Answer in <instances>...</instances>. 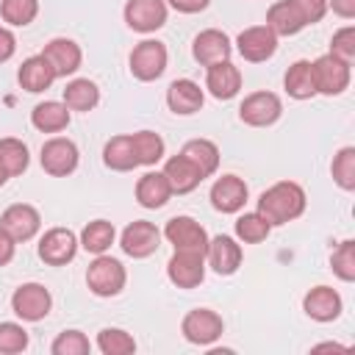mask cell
<instances>
[{"label": "cell", "mask_w": 355, "mask_h": 355, "mask_svg": "<svg viewBox=\"0 0 355 355\" xmlns=\"http://www.w3.org/2000/svg\"><path fill=\"white\" fill-rule=\"evenodd\" d=\"M305 211V191L294 180H280L258 197V214L272 225H286Z\"/></svg>", "instance_id": "6da1fadb"}, {"label": "cell", "mask_w": 355, "mask_h": 355, "mask_svg": "<svg viewBox=\"0 0 355 355\" xmlns=\"http://www.w3.org/2000/svg\"><path fill=\"white\" fill-rule=\"evenodd\" d=\"M125 280H128L125 266H122L116 258L105 255V252L97 255V258L89 263V269H86V286H89V291L97 294V297H116V294L125 288Z\"/></svg>", "instance_id": "7a4b0ae2"}, {"label": "cell", "mask_w": 355, "mask_h": 355, "mask_svg": "<svg viewBox=\"0 0 355 355\" xmlns=\"http://www.w3.org/2000/svg\"><path fill=\"white\" fill-rule=\"evenodd\" d=\"M349 67L352 64H347V61H341V58H336V55H319L313 64H311V69H313V83H316V94H327V97H333V94H341L347 86H349V78H352V72H349Z\"/></svg>", "instance_id": "3957f363"}, {"label": "cell", "mask_w": 355, "mask_h": 355, "mask_svg": "<svg viewBox=\"0 0 355 355\" xmlns=\"http://www.w3.org/2000/svg\"><path fill=\"white\" fill-rule=\"evenodd\" d=\"M53 308V297L42 283H22L11 294V311L22 322H42Z\"/></svg>", "instance_id": "277c9868"}, {"label": "cell", "mask_w": 355, "mask_h": 355, "mask_svg": "<svg viewBox=\"0 0 355 355\" xmlns=\"http://www.w3.org/2000/svg\"><path fill=\"white\" fill-rule=\"evenodd\" d=\"M180 330H183V338H186V341H191V344H197V347H208V344H214V341L222 336L225 322H222V316H219L216 311H211V308H194V311H189V313L183 316Z\"/></svg>", "instance_id": "5b68a950"}, {"label": "cell", "mask_w": 355, "mask_h": 355, "mask_svg": "<svg viewBox=\"0 0 355 355\" xmlns=\"http://www.w3.org/2000/svg\"><path fill=\"white\" fill-rule=\"evenodd\" d=\"M166 69V47L158 39H144L130 53V72L136 80H155Z\"/></svg>", "instance_id": "8992f818"}, {"label": "cell", "mask_w": 355, "mask_h": 355, "mask_svg": "<svg viewBox=\"0 0 355 355\" xmlns=\"http://www.w3.org/2000/svg\"><path fill=\"white\" fill-rule=\"evenodd\" d=\"M78 158H80V155H78L75 141H72V139H64V136L47 139V141L42 144V155H39L42 169H44L47 175H53V178H67L69 172H75Z\"/></svg>", "instance_id": "52a82bcc"}, {"label": "cell", "mask_w": 355, "mask_h": 355, "mask_svg": "<svg viewBox=\"0 0 355 355\" xmlns=\"http://www.w3.org/2000/svg\"><path fill=\"white\" fill-rule=\"evenodd\" d=\"M164 236L175 250H183V252L205 255V250H208V233L191 216H172L164 227Z\"/></svg>", "instance_id": "ba28073f"}, {"label": "cell", "mask_w": 355, "mask_h": 355, "mask_svg": "<svg viewBox=\"0 0 355 355\" xmlns=\"http://www.w3.org/2000/svg\"><path fill=\"white\" fill-rule=\"evenodd\" d=\"M283 114V103L275 92H252L244 97V103L239 105V116L241 122L252 125V128H266L275 125Z\"/></svg>", "instance_id": "9c48e42d"}, {"label": "cell", "mask_w": 355, "mask_h": 355, "mask_svg": "<svg viewBox=\"0 0 355 355\" xmlns=\"http://www.w3.org/2000/svg\"><path fill=\"white\" fill-rule=\"evenodd\" d=\"M80 241L69 227H50L39 241V258L50 266H64L75 258Z\"/></svg>", "instance_id": "30bf717a"}, {"label": "cell", "mask_w": 355, "mask_h": 355, "mask_svg": "<svg viewBox=\"0 0 355 355\" xmlns=\"http://www.w3.org/2000/svg\"><path fill=\"white\" fill-rule=\"evenodd\" d=\"M119 247H122V252L130 255V258H147V255H153V252L161 247V230H158L153 222L136 219V222H130V225L122 230Z\"/></svg>", "instance_id": "8fae6325"}, {"label": "cell", "mask_w": 355, "mask_h": 355, "mask_svg": "<svg viewBox=\"0 0 355 355\" xmlns=\"http://www.w3.org/2000/svg\"><path fill=\"white\" fill-rule=\"evenodd\" d=\"M125 22L136 33H153L166 22V3L164 0H128L125 3Z\"/></svg>", "instance_id": "7c38bea8"}, {"label": "cell", "mask_w": 355, "mask_h": 355, "mask_svg": "<svg viewBox=\"0 0 355 355\" xmlns=\"http://www.w3.org/2000/svg\"><path fill=\"white\" fill-rule=\"evenodd\" d=\"M0 227H3L14 241H28V239H33V236L39 233L42 216H39V211H36L33 205H28V202H14V205H8V208L3 211Z\"/></svg>", "instance_id": "4fadbf2b"}, {"label": "cell", "mask_w": 355, "mask_h": 355, "mask_svg": "<svg viewBox=\"0 0 355 355\" xmlns=\"http://www.w3.org/2000/svg\"><path fill=\"white\" fill-rule=\"evenodd\" d=\"M236 47L241 53L244 61H252V64H261L266 58L275 55L277 50V36L266 28V25H252V28H244L236 39Z\"/></svg>", "instance_id": "5bb4252c"}, {"label": "cell", "mask_w": 355, "mask_h": 355, "mask_svg": "<svg viewBox=\"0 0 355 355\" xmlns=\"http://www.w3.org/2000/svg\"><path fill=\"white\" fill-rule=\"evenodd\" d=\"M166 277L178 288H194V286H200L202 277H205V255L175 250V255L166 263Z\"/></svg>", "instance_id": "9a60e30c"}, {"label": "cell", "mask_w": 355, "mask_h": 355, "mask_svg": "<svg viewBox=\"0 0 355 355\" xmlns=\"http://www.w3.org/2000/svg\"><path fill=\"white\" fill-rule=\"evenodd\" d=\"M230 53H233V44H230L227 33H222L216 28H208V31H202V33L194 36L191 55L202 67H214L219 61H230Z\"/></svg>", "instance_id": "2e32d148"}, {"label": "cell", "mask_w": 355, "mask_h": 355, "mask_svg": "<svg viewBox=\"0 0 355 355\" xmlns=\"http://www.w3.org/2000/svg\"><path fill=\"white\" fill-rule=\"evenodd\" d=\"M247 194H250V191H247V183H244L241 178H236V175H222V178H216L214 186H211V205H214L216 211H222V214H236V211L244 208Z\"/></svg>", "instance_id": "e0dca14e"}, {"label": "cell", "mask_w": 355, "mask_h": 355, "mask_svg": "<svg viewBox=\"0 0 355 355\" xmlns=\"http://www.w3.org/2000/svg\"><path fill=\"white\" fill-rule=\"evenodd\" d=\"M42 55L53 67L55 78L75 75L80 69V61H83V53H80V47L72 39H53V42H47L44 50H42Z\"/></svg>", "instance_id": "ac0fdd59"}, {"label": "cell", "mask_w": 355, "mask_h": 355, "mask_svg": "<svg viewBox=\"0 0 355 355\" xmlns=\"http://www.w3.org/2000/svg\"><path fill=\"white\" fill-rule=\"evenodd\" d=\"M208 263L216 275H233L239 266H241V247L236 239L230 236H214L208 239Z\"/></svg>", "instance_id": "d6986e66"}, {"label": "cell", "mask_w": 355, "mask_h": 355, "mask_svg": "<svg viewBox=\"0 0 355 355\" xmlns=\"http://www.w3.org/2000/svg\"><path fill=\"white\" fill-rule=\"evenodd\" d=\"M302 308L313 322H333L341 316V297L330 286H316L305 294Z\"/></svg>", "instance_id": "ffe728a7"}, {"label": "cell", "mask_w": 355, "mask_h": 355, "mask_svg": "<svg viewBox=\"0 0 355 355\" xmlns=\"http://www.w3.org/2000/svg\"><path fill=\"white\" fill-rule=\"evenodd\" d=\"M202 100H205V94H202L200 83H194L189 78H178L166 89V105L175 114H180V116H189V114L200 111L202 108Z\"/></svg>", "instance_id": "44dd1931"}, {"label": "cell", "mask_w": 355, "mask_h": 355, "mask_svg": "<svg viewBox=\"0 0 355 355\" xmlns=\"http://www.w3.org/2000/svg\"><path fill=\"white\" fill-rule=\"evenodd\" d=\"M205 89H208L216 100H230V97H236L239 89H241V72H239V67L230 64V61H219V64L208 67Z\"/></svg>", "instance_id": "7402d4cb"}, {"label": "cell", "mask_w": 355, "mask_h": 355, "mask_svg": "<svg viewBox=\"0 0 355 355\" xmlns=\"http://www.w3.org/2000/svg\"><path fill=\"white\" fill-rule=\"evenodd\" d=\"M164 178L172 189V194H189L194 191L205 178L200 175V169L186 158V155H172L164 166Z\"/></svg>", "instance_id": "603a6c76"}, {"label": "cell", "mask_w": 355, "mask_h": 355, "mask_svg": "<svg viewBox=\"0 0 355 355\" xmlns=\"http://www.w3.org/2000/svg\"><path fill=\"white\" fill-rule=\"evenodd\" d=\"M17 80H19V86H22L25 92L39 94V92H44V89L53 86L55 72H53V67L47 64V58L39 53V55H31V58L22 61V67H19V72H17Z\"/></svg>", "instance_id": "cb8c5ba5"}, {"label": "cell", "mask_w": 355, "mask_h": 355, "mask_svg": "<svg viewBox=\"0 0 355 355\" xmlns=\"http://www.w3.org/2000/svg\"><path fill=\"white\" fill-rule=\"evenodd\" d=\"M172 197V189L164 178V172H147L136 183V200L141 208H164Z\"/></svg>", "instance_id": "d4e9b609"}, {"label": "cell", "mask_w": 355, "mask_h": 355, "mask_svg": "<svg viewBox=\"0 0 355 355\" xmlns=\"http://www.w3.org/2000/svg\"><path fill=\"white\" fill-rule=\"evenodd\" d=\"M266 28L275 36H294V33H300L305 28V22L297 14V8L291 6V0H277L266 11Z\"/></svg>", "instance_id": "484cf974"}, {"label": "cell", "mask_w": 355, "mask_h": 355, "mask_svg": "<svg viewBox=\"0 0 355 355\" xmlns=\"http://www.w3.org/2000/svg\"><path fill=\"white\" fill-rule=\"evenodd\" d=\"M31 122L42 133H61L69 125V108L58 100H44L31 111Z\"/></svg>", "instance_id": "4316f807"}, {"label": "cell", "mask_w": 355, "mask_h": 355, "mask_svg": "<svg viewBox=\"0 0 355 355\" xmlns=\"http://www.w3.org/2000/svg\"><path fill=\"white\" fill-rule=\"evenodd\" d=\"M180 155H186L200 169L202 178H211L219 169V147L214 141H208V139H191V141H186L183 150H180Z\"/></svg>", "instance_id": "83f0119b"}, {"label": "cell", "mask_w": 355, "mask_h": 355, "mask_svg": "<svg viewBox=\"0 0 355 355\" xmlns=\"http://www.w3.org/2000/svg\"><path fill=\"white\" fill-rule=\"evenodd\" d=\"M103 161L114 172H130V169H136L139 166V158L133 153L130 136H114V139H108L105 147H103Z\"/></svg>", "instance_id": "f1b7e54d"}, {"label": "cell", "mask_w": 355, "mask_h": 355, "mask_svg": "<svg viewBox=\"0 0 355 355\" xmlns=\"http://www.w3.org/2000/svg\"><path fill=\"white\" fill-rule=\"evenodd\" d=\"M283 86H286L288 97H294V100H308V97H313V94H316V83H313L311 61H294V64L286 69Z\"/></svg>", "instance_id": "f546056e"}, {"label": "cell", "mask_w": 355, "mask_h": 355, "mask_svg": "<svg viewBox=\"0 0 355 355\" xmlns=\"http://www.w3.org/2000/svg\"><path fill=\"white\" fill-rule=\"evenodd\" d=\"M100 103V89L89 78H75L64 89V105L69 111H92Z\"/></svg>", "instance_id": "4dcf8cb0"}, {"label": "cell", "mask_w": 355, "mask_h": 355, "mask_svg": "<svg viewBox=\"0 0 355 355\" xmlns=\"http://www.w3.org/2000/svg\"><path fill=\"white\" fill-rule=\"evenodd\" d=\"M114 239H116V230L108 219H94L80 230V247L92 255H103L105 250H111Z\"/></svg>", "instance_id": "1f68e13d"}, {"label": "cell", "mask_w": 355, "mask_h": 355, "mask_svg": "<svg viewBox=\"0 0 355 355\" xmlns=\"http://www.w3.org/2000/svg\"><path fill=\"white\" fill-rule=\"evenodd\" d=\"M130 144H133V153H136L139 164H144V166H153L164 158V139L153 130L130 133Z\"/></svg>", "instance_id": "d6a6232c"}, {"label": "cell", "mask_w": 355, "mask_h": 355, "mask_svg": "<svg viewBox=\"0 0 355 355\" xmlns=\"http://www.w3.org/2000/svg\"><path fill=\"white\" fill-rule=\"evenodd\" d=\"M0 164L6 166L8 178H14V175H22V172L28 169V164H31L28 147H25L19 139H14V136H6V139H0Z\"/></svg>", "instance_id": "836d02e7"}, {"label": "cell", "mask_w": 355, "mask_h": 355, "mask_svg": "<svg viewBox=\"0 0 355 355\" xmlns=\"http://www.w3.org/2000/svg\"><path fill=\"white\" fill-rule=\"evenodd\" d=\"M269 233H272V225H269L258 211L241 214V216L236 219V239L244 241V244H258V241H263Z\"/></svg>", "instance_id": "e575fe53"}, {"label": "cell", "mask_w": 355, "mask_h": 355, "mask_svg": "<svg viewBox=\"0 0 355 355\" xmlns=\"http://www.w3.org/2000/svg\"><path fill=\"white\" fill-rule=\"evenodd\" d=\"M97 349L103 355H130V352H136V341L130 333H125L119 327H105L97 336Z\"/></svg>", "instance_id": "d590c367"}, {"label": "cell", "mask_w": 355, "mask_h": 355, "mask_svg": "<svg viewBox=\"0 0 355 355\" xmlns=\"http://www.w3.org/2000/svg\"><path fill=\"white\" fill-rule=\"evenodd\" d=\"M36 14H39V0H3L0 3V17L14 28L31 25Z\"/></svg>", "instance_id": "8d00e7d4"}, {"label": "cell", "mask_w": 355, "mask_h": 355, "mask_svg": "<svg viewBox=\"0 0 355 355\" xmlns=\"http://www.w3.org/2000/svg\"><path fill=\"white\" fill-rule=\"evenodd\" d=\"M333 180L344 189V191H352L355 189V147H341L336 155H333Z\"/></svg>", "instance_id": "74e56055"}, {"label": "cell", "mask_w": 355, "mask_h": 355, "mask_svg": "<svg viewBox=\"0 0 355 355\" xmlns=\"http://www.w3.org/2000/svg\"><path fill=\"white\" fill-rule=\"evenodd\" d=\"M330 266H333L336 277H341L344 283H352V280H355V241H352V239L341 241V244L333 250Z\"/></svg>", "instance_id": "f35d334b"}, {"label": "cell", "mask_w": 355, "mask_h": 355, "mask_svg": "<svg viewBox=\"0 0 355 355\" xmlns=\"http://www.w3.org/2000/svg\"><path fill=\"white\" fill-rule=\"evenodd\" d=\"M89 349H92V344H89V338L80 330H64V333H58V338L50 347L53 355H86Z\"/></svg>", "instance_id": "ab89813d"}, {"label": "cell", "mask_w": 355, "mask_h": 355, "mask_svg": "<svg viewBox=\"0 0 355 355\" xmlns=\"http://www.w3.org/2000/svg\"><path fill=\"white\" fill-rule=\"evenodd\" d=\"M25 347H28L25 327L17 324V322H0V352L14 355V352H22Z\"/></svg>", "instance_id": "60d3db41"}, {"label": "cell", "mask_w": 355, "mask_h": 355, "mask_svg": "<svg viewBox=\"0 0 355 355\" xmlns=\"http://www.w3.org/2000/svg\"><path fill=\"white\" fill-rule=\"evenodd\" d=\"M330 55L352 64V58H355V28L352 25H344V28H338L333 33V39H330Z\"/></svg>", "instance_id": "b9f144b4"}, {"label": "cell", "mask_w": 355, "mask_h": 355, "mask_svg": "<svg viewBox=\"0 0 355 355\" xmlns=\"http://www.w3.org/2000/svg\"><path fill=\"white\" fill-rule=\"evenodd\" d=\"M291 6L297 8L305 25H313L327 14V0H291Z\"/></svg>", "instance_id": "7bdbcfd3"}, {"label": "cell", "mask_w": 355, "mask_h": 355, "mask_svg": "<svg viewBox=\"0 0 355 355\" xmlns=\"http://www.w3.org/2000/svg\"><path fill=\"white\" fill-rule=\"evenodd\" d=\"M14 50H17V39H14V33H11L8 28H0V64L8 61V58L14 55Z\"/></svg>", "instance_id": "ee69618b"}, {"label": "cell", "mask_w": 355, "mask_h": 355, "mask_svg": "<svg viewBox=\"0 0 355 355\" xmlns=\"http://www.w3.org/2000/svg\"><path fill=\"white\" fill-rule=\"evenodd\" d=\"M211 0H169V6L180 14H197V11H205Z\"/></svg>", "instance_id": "f6af8a7d"}, {"label": "cell", "mask_w": 355, "mask_h": 355, "mask_svg": "<svg viewBox=\"0 0 355 355\" xmlns=\"http://www.w3.org/2000/svg\"><path fill=\"white\" fill-rule=\"evenodd\" d=\"M14 250H17V241L0 227V266H6L14 258Z\"/></svg>", "instance_id": "bcb514c9"}, {"label": "cell", "mask_w": 355, "mask_h": 355, "mask_svg": "<svg viewBox=\"0 0 355 355\" xmlns=\"http://www.w3.org/2000/svg\"><path fill=\"white\" fill-rule=\"evenodd\" d=\"M330 8H333V14H338L344 19L355 17V0H330Z\"/></svg>", "instance_id": "7dc6e473"}, {"label": "cell", "mask_w": 355, "mask_h": 355, "mask_svg": "<svg viewBox=\"0 0 355 355\" xmlns=\"http://www.w3.org/2000/svg\"><path fill=\"white\" fill-rule=\"evenodd\" d=\"M6 180H8V172H6V166H3V164H0V186H3V183H6Z\"/></svg>", "instance_id": "c3c4849f"}]
</instances>
